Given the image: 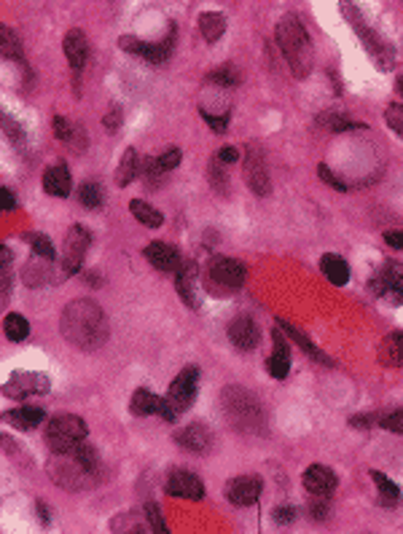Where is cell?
<instances>
[{
	"mask_svg": "<svg viewBox=\"0 0 403 534\" xmlns=\"http://www.w3.org/2000/svg\"><path fill=\"white\" fill-rule=\"evenodd\" d=\"M328 507H331V502H328V494L312 492L309 510H312V516H315V519H326V516H328Z\"/></svg>",
	"mask_w": 403,
	"mask_h": 534,
	"instance_id": "cell-48",
	"label": "cell"
},
{
	"mask_svg": "<svg viewBox=\"0 0 403 534\" xmlns=\"http://www.w3.org/2000/svg\"><path fill=\"white\" fill-rule=\"evenodd\" d=\"M403 280V268L398 263H388L371 277V293L374 295H388L398 282Z\"/></svg>",
	"mask_w": 403,
	"mask_h": 534,
	"instance_id": "cell-26",
	"label": "cell"
},
{
	"mask_svg": "<svg viewBox=\"0 0 403 534\" xmlns=\"http://www.w3.org/2000/svg\"><path fill=\"white\" fill-rule=\"evenodd\" d=\"M167 494L170 497H178V499H202L204 497V486H202V480L194 476V473H188V470H173L170 476H167Z\"/></svg>",
	"mask_w": 403,
	"mask_h": 534,
	"instance_id": "cell-14",
	"label": "cell"
},
{
	"mask_svg": "<svg viewBox=\"0 0 403 534\" xmlns=\"http://www.w3.org/2000/svg\"><path fill=\"white\" fill-rule=\"evenodd\" d=\"M175 443L183 446L186 451H191V454H207L210 446H213V433L204 424L194 422L175 433Z\"/></svg>",
	"mask_w": 403,
	"mask_h": 534,
	"instance_id": "cell-17",
	"label": "cell"
},
{
	"mask_svg": "<svg viewBox=\"0 0 403 534\" xmlns=\"http://www.w3.org/2000/svg\"><path fill=\"white\" fill-rule=\"evenodd\" d=\"M0 56L22 62V43H19V35H16L11 27H6V25H0Z\"/></svg>",
	"mask_w": 403,
	"mask_h": 534,
	"instance_id": "cell-34",
	"label": "cell"
},
{
	"mask_svg": "<svg viewBox=\"0 0 403 534\" xmlns=\"http://www.w3.org/2000/svg\"><path fill=\"white\" fill-rule=\"evenodd\" d=\"M35 510L41 513V521H44V523H49V510H46L44 502H35Z\"/></svg>",
	"mask_w": 403,
	"mask_h": 534,
	"instance_id": "cell-59",
	"label": "cell"
},
{
	"mask_svg": "<svg viewBox=\"0 0 403 534\" xmlns=\"http://www.w3.org/2000/svg\"><path fill=\"white\" fill-rule=\"evenodd\" d=\"M207 178H210V183L216 185L221 194L226 191V175H223V169H221V161L210 164V169H207Z\"/></svg>",
	"mask_w": 403,
	"mask_h": 534,
	"instance_id": "cell-50",
	"label": "cell"
},
{
	"mask_svg": "<svg viewBox=\"0 0 403 534\" xmlns=\"http://www.w3.org/2000/svg\"><path fill=\"white\" fill-rule=\"evenodd\" d=\"M59 330H62L65 341L75 349H100L102 344L108 341V317L94 301L78 298L62 311Z\"/></svg>",
	"mask_w": 403,
	"mask_h": 534,
	"instance_id": "cell-1",
	"label": "cell"
},
{
	"mask_svg": "<svg viewBox=\"0 0 403 534\" xmlns=\"http://www.w3.org/2000/svg\"><path fill=\"white\" fill-rule=\"evenodd\" d=\"M199 32L207 43H216L226 32V16L218 11H204L199 16Z\"/></svg>",
	"mask_w": 403,
	"mask_h": 534,
	"instance_id": "cell-31",
	"label": "cell"
},
{
	"mask_svg": "<svg viewBox=\"0 0 403 534\" xmlns=\"http://www.w3.org/2000/svg\"><path fill=\"white\" fill-rule=\"evenodd\" d=\"M240 81H242V75L234 70L231 65L221 68V70H213L207 75V84H216L221 89H234V86H240Z\"/></svg>",
	"mask_w": 403,
	"mask_h": 534,
	"instance_id": "cell-37",
	"label": "cell"
},
{
	"mask_svg": "<svg viewBox=\"0 0 403 534\" xmlns=\"http://www.w3.org/2000/svg\"><path fill=\"white\" fill-rule=\"evenodd\" d=\"M62 49H65V56H68V62H70V68L75 73L87 65V59H89L87 32H81V30H70V32L65 35V41H62Z\"/></svg>",
	"mask_w": 403,
	"mask_h": 534,
	"instance_id": "cell-24",
	"label": "cell"
},
{
	"mask_svg": "<svg viewBox=\"0 0 403 534\" xmlns=\"http://www.w3.org/2000/svg\"><path fill=\"white\" fill-rule=\"evenodd\" d=\"M89 244H92V231H89L87 225H81V223L70 225V231H68V237H65V247H62V258H59L65 277H73V274L81 271V263H84V258H87Z\"/></svg>",
	"mask_w": 403,
	"mask_h": 534,
	"instance_id": "cell-8",
	"label": "cell"
},
{
	"mask_svg": "<svg viewBox=\"0 0 403 534\" xmlns=\"http://www.w3.org/2000/svg\"><path fill=\"white\" fill-rule=\"evenodd\" d=\"M51 129H54V137L62 142H70L73 135H75V129H70L65 116H54V118H51Z\"/></svg>",
	"mask_w": 403,
	"mask_h": 534,
	"instance_id": "cell-45",
	"label": "cell"
},
{
	"mask_svg": "<svg viewBox=\"0 0 403 534\" xmlns=\"http://www.w3.org/2000/svg\"><path fill=\"white\" fill-rule=\"evenodd\" d=\"M130 411L135 416H161L164 422H175L178 419V411L173 408V403L167 397H159V395L148 392V390H137L130 400Z\"/></svg>",
	"mask_w": 403,
	"mask_h": 534,
	"instance_id": "cell-13",
	"label": "cell"
},
{
	"mask_svg": "<svg viewBox=\"0 0 403 534\" xmlns=\"http://www.w3.org/2000/svg\"><path fill=\"white\" fill-rule=\"evenodd\" d=\"M280 328H283V330H285V333H288V336L293 338L296 344H299V349L306 352V354H309L312 360H317V363H323V366H328V368L333 366V360H331V357H328V354H323V352L317 349L315 344H312L309 338L304 336V333H302V330H299V328H293V325L285 323V320H280Z\"/></svg>",
	"mask_w": 403,
	"mask_h": 534,
	"instance_id": "cell-29",
	"label": "cell"
},
{
	"mask_svg": "<svg viewBox=\"0 0 403 534\" xmlns=\"http://www.w3.org/2000/svg\"><path fill=\"white\" fill-rule=\"evenodd\" d=\"M143 255L148 258V263L159 271H178L180 263H183V258L180 253L175 250L173 244H167V242H151V244H145Z\"/></svg>",
	"mask_w": 403,
	"mask_h": 534,
	"instance_id": "cell-18",
	"label": "cell"
},
{
	"mask_svg": "<svg viewBox=\"0 0 403 534\" xmlns=\"http://www.w3.org/2000/svg\"><path fill=\"white\" fill-rule=\"evenodd\" d=\"M237 159H240V151H237L234 145H223V148L218 151V161H221V164H234Z\"/></svg>",
	"mask_w": 403,
	"mask_h": 534,
	"instance_id": "cell-53",
	"label": "cell"
},
{
	"mask_svg": "<svg viewBox=\"0 0 403 534\" xmlns=\"http://www.w3.org/2000/svg\"><path fill=\"white\" fill-rule=\"evenodd\" d=\"M293 519H296V507H277L274 510V521L277 523H290Z\"/></svg>",
	"mask_w": 403,
	"mask_h": 534,
	"instance_id": "cell-55",
	"label": "cell"
},
{
	"mask_svg": "<svg viewBox=\"0 0 403 534\" xmlns=\"http://www.w3.org/2000/svg\"><path fill=\"white\" fill-rule=\"evenodd\" d=\"M78 201L87 207V210H100L105 204V194L97 183H84L78 188Z\"/></svg>",
	"mask_w": 403,
	"mask_h": 534,
	"instance_id": "cell-36",
	"label": "cell"
},
{
	"mask_svg": "<svg viewBox=\"0 0 403 534\" xmlns=\"http://www.w3.org/2000/svg\"><path fill=\"white\" fill-rule=\"evenodd\" d=\"M379 424L390 433H395V435H403V408H395L385 416H379Z\"/></svg>",
	"mask_w": 403,
	"mask_h": 534,
	"instance_id": "cell-44",
	"label": "cell"
},
{
	"mask_svg": "<svg viewBox=\"0 0 403 534\" xmlns=\"http://www.w3.org/2000/svg\"><path fill=\"white\" fill-rule=\"evenodd\" d=\"M102 124L108 127V132H116V129L121 127V111H118V108H113V111H111L108 116H105V118H102Z\"/></svg>",
	"mask_w": 403,
	"mask_h": 534,
	"instance_id": "cell-54",
	"label": "cell"
},
{
	"mask_svg": "<svg viewBox=\"0 0 403 534\" xmlns=\"http://www.w3.org/2000/svg\"><path fill=\"white\" fill-rule=\"evenodd\" d=\"M304 489L317 494H331L336 489V473L326 464H309L304 470Z\"/></svg>",
	"mask_w": 403,
	"mask_h": 534,
	"instance_id": "cell-23",
	"label": "cell"
},
{
	"mask_svg": "<svg viewBox=\"0 0 403 534\" xmlns=\"http://www.w3.org/2000/svg\"><path fill=\"white\" fill-rule=\"evenodd\" d=\"M379 424V416H352V419H349V424H352V427H360V430H366V427H368V424Z\"/></svg>",
	"mask_w": 403,
	"mask_h": 534,
	"instance_id": "cell-57",
	"label": "cell"
},
{
	"mask_svg": "<svg viewBox=\"0 0 403 534\" xmlns=\"http://www.w3.org/2000/svg\"><path fill=\"white\" fill-rule=\"evenodd\" d=\"M395 92H398V94H401V97H403V75H401V78H398V84H395Z\"/></svg>",
	"mask_w": 403,
	"mask_h": 534,
	"instance_id": "cell-60",
	"label": "cell"
},
{
	"mask_svg": "<svg viewBox=\"0 0 403 534\" xmlns=\"http://www.w3.org/2000/svg\"><path fill=\"white\" fill-rule=\"evenodd\" d=\"M118 46H121L124 51H130V54L143 56V59H148V62H154V65H159V62H164L167 56L173 54V46H175V27L170 30V35H167L164 41H159V43L140 41V38H135V35H121V38H118Z\"/></svg>",
	"mask_w": 403,
	"mask_h": 534,
	"instance_id": "cell-10",
	"label": "cell"
},
{
	"mask_svg": "<svg viewBox=\"0 0 403 534\" xmlns=\"http://www.w3.org/2000/svg\"><path fill=\"white\" fill-rule=\"evenodd\" d=\"M22 240L30 244L32 255H41V258H46V261H57V250H54V244L49 242V237L35 234V231H27V234H22Z\"/></svg>",
	"mask_w": 403,
	"mask_h": 534,
	"instance_id": "cell-35",
	"label": "cell"
},
{
	"mask_svg": "<svg viewBox=\"0 0 403 534\" xmlns=\"http://www.w3.org/2000/svg\"><path fill=\"white\" fill-rule=\"evenodd\" d=\"M223 414L231 427H237L240 433H259L264 430V411L259 400H253L242 387H226L223 395Z\"/></svg>",
	"mask_w": 403,
	"mask_h": 534,
	"instance_id": "cell-3",
	"label": "cell"
},
{
	"mask_svg": "<svg viewBox=\"0 0 403 534\" xmlns=\"http://www.w3.org/2000/svg\"><path fill=\"white\" fill-rule=\"evenodd\" d=\"M226 333H229V341L240 352H250L259 347V338H261L259 325L253 323V317H247V314H240L237 320H231Z\"/></svg>",
	"mask_w": 403,
	"mask_h": 534,
	"instance_id": "cell-16",
	"label": "cell"
},
{
	"mask_svg": "<svg viewBox=\"0 0 403 534\" xmlns=\"http://www.w3.org/2000/svg\"><path fill=\"white\" fill-rule=\"evenodd\" d=\"M320 124L331 129V132H349V129H366V124H355V121H347L345 116H323Z\"/></svg>",
	"mask_w": 403,
	"mask_h": 534,
	"instance_id": "cell-41",
	"label": "cell"
},
{
	"mask_svg": "<svg viewBox=\"0 0 403 534\" xmlns=\"http://www.w3.org/2000/svg\"><path fill=\"white\" fill-rule=\"evenodd\" d=\"M16 207V197L11 194V188H3L0 185V212H8Z\"/></svg>",
	"mask_w": 403,
	"mask_h": 534,
	"instance_id": "cell-52",
	"label": "cell"
},
{
	"mask_svg": "<svg viewBox=\"0 0 403 534\" xmlns=\"http://www.w3.org/2000/svg\"><path fill=\"white\" fill-rule=\"evenodd\" d=\"M87 437V422L75 414H59L46 424V446L51 454H70Z\"/></svg>",
	"mask_w": 403,
	"mask_h": 534,
	"instance_id": "cell-7",
	"label": "cell"
},
{
	"mask_svg": "<svg viewBox=\"0 0 403 534\" xmlns=\"http://www.w3.org/2000/svg\"><path fill=\"white\" fill-rule=\"evenodd\" d=\"M46 419V411L44 408H35V406H22V408H11L6 414H0V422L11 424L14 430H22V433H30L35 430L38 424Z\"/></svg>",
	"mask_w": 403,
	"mask_h": 534,
	"instance_id": "cell-22",
	"label": "cell"
},
{
	"mask_svg": "<svg viewBox=\"0 0 403 534\" xmlns=\"http://www.w3.org/2000/svg\"><path fill=\"white\" fill-rule=\"evenodd\" d=\"M51 387V381L46 373H38V371H16L8 376V381L3 384V395L11 397V400H27V397H35V395H46Z\"/></svg>",
	"mask_w": 403,
	"mask_h": 534,
	"instance_id": "cell-9",
	"label": "cell"
},
{
	"mask_svg": "<svg viewBox=\"0 0 403 534\" xmlns=\"http://www.w3.org/2000/svg\"><path fill=\"white\" fill-rule=\"evenodd\" d=\"M317 175H320V180H323V183H328L331 188H336V191H342V194H347V191H349V185H347L342 178H336V175H333V172L326 167V164H320V167H317Z\"/></svg>",
	"mask_w": 403,
	"mask_h": 534,
	"instance_id": "cell-49",
	"label": "cell"
},
{
	"mask_svg": "<svg viewBox=\"0 0 403 534\" xmlns=\"http://www.w3.org/2000/svg\"><path fill=\"white\" fill-rule=\"evenodd\" d=\"M49 476L62 489L78 492V489H87L97 480V470L89 467L87 462H81L70 451V454H54V459L49 462Z\"/></svg>",
	"mask_w": 403,
	"mask_h": 534,
	"instance_id": "cell-5",
	"label": "cell"
},
{
	"mask_svg": "<svg viewBox=\"0 0 403 534\" xmlns=\"http://www.w3.org/2000/svg\"><path fill=\"white\" fill-rule=\"evenodd\" d=\"M3 333L8 341H25L30 336V323L25 314H19V311H11V314H6V320H3Z\"/></svg>",
	"mask_w": 403,
	"mask_h": 534,
	"instance_id": "cell-33",
	"label": "cell"
},
{
	"mask_svg": "<svg viewBox=\"0 0 403 534\" xmlns=\"http://www.w3.org/2000/svg\"><path fill=\"white\" fill-rule=\"evenodd\" d=\"M245 277L247 271L240 261L216 255V258H210V263L204 268V287L210 295H231L245 285Z\"/></svg>",
	"mask_w": 403,
	"mask_h": 534,
	"instance_id": "cell-6",
	"label": "cell"
},
{
	"mask_svg": "<svg viewBox=\"0 0 403 534\" xmlns=\"http://www.w3.org/2000/svg\"><path fill=\"white\" fill-rule=\"evenodd\" d=\"M137 172H140L137 154H135V148H127L124 156H121V161H118V167H116V185H118V188L130 185L132 180L137 178Z\"/></svg>",
	"mask_w": 403,
	"mask_h": 534,
	"instance_id": "cell-32",
	"label": "cell"
},
{
	"mask_svg": "<svg viewBox=\"0 0 403 534\" xmlns=\"http://www.w3.org/2000/svg\"><path fill=\"white\" fill-rule=\"evenodd\" d=\"M385 242L392 250H403V231H385Z\"/></svg>",
	"mask_w": 403,
	"mask_h": 534,
	"instance_id": "cell-56",
	"label": "cell"
},
{
	"mask_svg": "<svg viewBox=\"0 0 403 534\" xmlns=\"http://www.w3.org/2000/svg\"><path fill=\"white\" fill-rule=\"evenodd\" d=\"M130 212L135 215V221H137V223H143L145 228H159V225L164 223V215H161L154 204H148L145 199H132Z\"/></svg>",
	"mask_w": 403,
	"mask_h": 534,
	"instance_id": "cell-30",
	"label": "cell"
},
{
	"mask_svg": "<svg viewBox=\"0 0 403 534\" xmlns=\"http://www.w3.org/2000/svg\"><path fill=\"white\" fill-rule=\"evenodd\" d=\"M175 287H178V293H180L186 306H191V309L199 306V295H197V263H194V261L183 258L180 268L175 271Z\"/></svg>",
	"mask_w": 403,
	"mask_h": 534,
	"instance_id": "cell-20",
	"label": "cell"
},
{
	"mask_svg": "<svg viewBox=\"0 0 403 534\" xmlns=\"http://www.w3.org/2000/svg\"><path fill=\"white\" fill-rule=\"evenodd\" d=\"M159 164H161V169H164V172L175 169L178 164H180V151H178V148H167L164 154L159 156Z\"/></svg>",
	"mask_w": 403,
	"mask_h": 534,
	"instance_id": "cell-51",
	"label": "cell"
},
{
	"mask_svg": "<svg viewBox=\"0 0 403 534\" xmlns=\"http://www.w3.org/2000/svg\"><path fill=\"white\" fill-rule=\"evenodd\" d=\"M140 175L145 178V183H151V185H161V180H164V169H161V164H159V159H145L143 164H140Z\"/></svg>",
	"mask_w": 403,
	"mask_h": 534,
	"instance_id": "cell-39",
	"label": "cell"
},
{
	"mask_svg": "<svg viewBox=\"0 0 403 534\" xmlns=\"http://www.w3.org/2000/svg\"><path fill=\"white\" fill-rule=\"evenodd\" d=\"M11 250L6 244H0V285L8 290V280H11Z\"/></svg>",
	"mask_w": 403,
	"mask_h": 534,
	"instance_id": "cell-46",
	"label": "cell"
},
{
	"mask_svg": "<svg viewBox=\"0 0 403 534\" xmlns=\"http://www.w3.org/2000/svg\"><path fill=\"white\" fill-rule=\"evenodd\" d=\"M0 129L6 132V137H8L11 142L25 140V129H22V124H19L16 118H11L8 113H3V111H0Z\"/></svg>",
	"mask_w": 403,
	"mask_h": 534,
	"instance_id": "cell-40",
	"label": "cell"
},
{
	"mask_svg": "<svg viewBox=\"0 0 403 534\" xmlns=\"http://www.w3.org/2000/svg\"><path fill=\"white\" fill-rule=\"evenodd\" d=\"M388 295H390V301H392L395 306H401V304H403V280L398 282V285H395V287H392Z\"/></svg>",
	"mask_w": 403,
	"mask_h": 534,
	"instance_id": "cell-58",
	"label": "cell"
},
{
	"mask_svg": "<svg viewBox=\"0 0 403 534\" xmlns=\"http://www.w3.org/2000/svg\"><path fill=\"white\" fill-rule=\"evenodd\" d=\"M242 175H245L247 188L256 194V197H269L272 191V180H269V172H266V161L256 145H247L245 154V164H242Z\"/></svg>",
	"mask_w": 403,
	"mask_h": 534,
	"instance_id": "cell-11",
	"label": "cell"
},
{
	"mask_svg": "<svg viewBox=\"0 0 403 534\" xmlns=\"http://www.w3.org/2000/svg\"><path fill=\"white\" fill-rule=\"evenodd\" d=\"M371 478H374L376 489H379V494H382V502H385V505H395V502H398V494H401L398 492V486H395L388 476H382L379 470H371Z\"/></svg>",
	"mask_w": 403,
	"mask_h": 534,
	"instance_id": "cell-38",
	"label": "cell"
},
{
	"mask_svg": "<svg viewBox=\"0 0 403 534\" xmlns=\"http://www.w3.org/2000/svg\"><path fill=\"white\" fill-rule=\"evenodd\" d=\"M197 384H199V371L194 366H186L173 379L170 390H167V400L173 403V408L178 414L186 411V408L194 403V397H197Z\"/></svg>",
	"mask_w": 403,
	"mask_h": 534,
	"instance_id": "cell-12",
	"label": "cell"
},
{
	"mask_svg": "<svg viewBox=\"0 0 403 534\" xmlns=\"http://www.w3.org/2000/svg\"><path fill=\"white\" fill-rule=\"evenodd\" d=\"M261 489H264L261 478H256V476H240V478L226 483V499L237 507H247L261 497Z\"/></svg>",
	"mask_w": 403,
	"mask_h": 534,
	"instance_id": "cell-15",
	"label": "cell"
},
{
	"mask_svg": "<svg viewBox=\"0 0 403 534\" xmlns=\"http://www.w3.org/2000/svg\"><path fill=\"white\" fill-rule=\"evenodd\" d=\"M277 43H280V51L288 59L293 75L306 78L312 73V65H315V49H312L309 35L296 16H283V22L277 25Z\"/></svg>",
	"mask_w": 403,
	"mask_h": 534,
	"instance_id": "cell-2",
	"label": "cell"
},
{
	"mask_svg": "<svg viewBox=\"0 0 403 534\" xmlns=\"http://www.w3.org/2000/svg\"><path fill=\"white\" fill-rule=\"evenodd\" d=\"M272 341H274V349H272V357L266 360V371H269V376H274V379H285L290 371V347H288V341H285V330H283V328L272 330Z\"/></svg>",
	"mask_w": 403,
	"mask_h": 534,
	"instance_id": "cell-19",
	"label": "cell"
},
{
	"mask_svg": "<svg viewBox=\"0 0 403 534\" xmlns=\"http://www.w3.org/2000/svg\"><path fill=\"white\" fill-rule=\"evenodd\" d=\"M385 118H388V127L403 137V105H388Z\"/></svg>",
	"mask_w": 403,
	"mask_h": 534,
	"instance_id": "cell-47",
	"label": "cell"
},
{
	"mask_svg": "<svg viewBox=\"0 0 403 534\" xmlns=\"http://www.w3.org/2000/svg\"><path fill=\"white\" fill-rule=\"evenodd\" d=\"M320 268H323V274H326V280L331 282V285H347L349 280V266H347L345 258H339V255L333 253H326L320 258Z\"/></svg>",
	"mask_w": 403,
	"mask_h": 534,
	"instance_id": "cell-28",
	"label": "cell"
},
{
	"mask_svg": "<svg viewBox=\"0 0 403 534\" xmlns=\"http://www.w3.org/2000/svg\"><path fill=\"white\" fill-rule=\"evenodd\" d=\"M44 191L49 197L54 199H65L70 197L73 191V178H70V169L65 161H59V164H51V167L44 172Z\"/></svg>",
	"mask_w": 403,
	"mask_h": 534,
	"instance_id": "cell-21",
	"label": "cell"
},
{
	"mask_svg": "<svg viewBox=\"0 0 403 534\" xmlns=\"http://www.w3.org/2000/svg\"><path fill=\"white\" fill-rule=\"evenodd\" d=\"M339 8H342L345 19L349 22V27L360 35V43L366 46V51H368V56L376 62V68H379V70H390V68H392V49L385 43V38L366 25V19H363V14L352 6V0H342Z\"/></svg>",
	"mask_w": 403,
	"mask_h": 534,
	"instance_id": "cell-4",
	"label": "cell"
},
{
	"mask_svg": "<svg viewBox=\"0 0 403 534\" xmlns=\"http://www.w3.org/2000/svg\"><path fill=\"white\" fill-rule=\"evenodd\" d=\"M379 363L388 368H398L403 363V333H390L379 344Z\"/></svg>",
	"mask_w": 403,
	"mask_h": 534,
	"instance_id": "cell-27",
	"label": "cell"
},
{
	"mask_svg": "<svg viewBox=\"0 0 403 534\" xmlns=\"http://www.w3.org/2000/svg\"><path fill=\"white\" fill-rule=\"evenodd\" d=\"M143 513H145V521L151 523V529H154V532H159V534L167 532V523H164V519H161V510H159L156 502H145Z\"/></svg>",
	"mask_w": 403,
	"mask_h": 534,
	"instance_id": "cell-43",
	"label": "cell"
},
{
	"mask_svg": "<svg viewBox=\"0 0 403 534\" xmlns=\"http://www.w3.org/2000/svg\"><path fill=\"white\" fill-rule=\"evenodd\" d=\"M51 263H54V261H46L41 255H32V261H27L25 268H22V282H25L27 287H41V285H46V280L54 277Z\"/></svg>",
	"mask_w": 403,
	"mask_h": 534,
	"instance_id": "cell-25",
	"label": "cell"
},
{
	"mask_svg": "<svg viewBox=\"0 0 403 534\" xmlns=\"http://www.w3.org/2000/svg\"><path fill=\"white\" fill-rule=\"evenodd\" d=\"M199 116H202V121H204L207 127L213 129L216 135H223V132L229 129V121H231V116H229V113H223V116H213V113H207V111H204V108H202Z\"/></svg>",
	"mask_w": 403,
	"mask_h": 534,
	"instance_id": "cell-42",
	"label": "cell"
}]
</instances>
